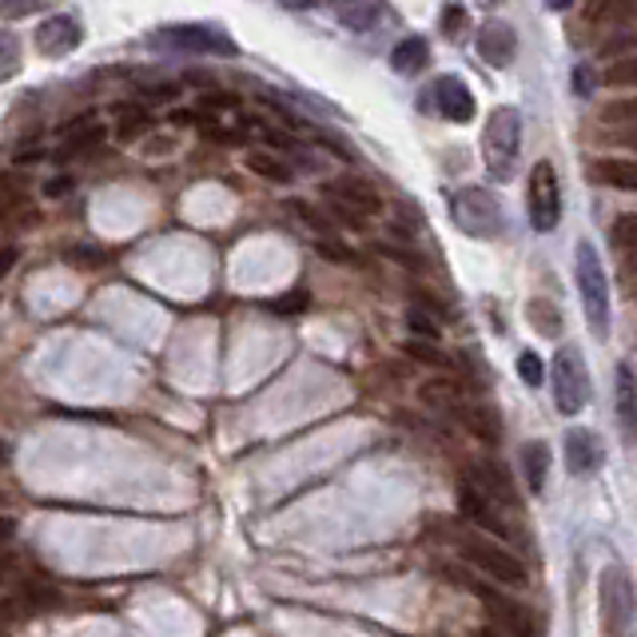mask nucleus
<instances>
[{
  "mask_svg": "<svg viewBox=\"0 0 637 637\" xmlns=\"http://www.w3.org/2000/svg\"><path fill=\"white\" fill-rule=\"evenodd\" d=\"M574 275H578L581 307H586V323L598 339L610 335V279H605V264L598 247L590 240H581L574 252Z\"/></svg>",
  "mask_w": 637,
  "mask_h": 637,
  "instance_id": "f257e3e1",
  "label": "nucleus"
},
{
  "mask_svg": "<svg viewBox=\"0 0 637 637\" xmlns=\"http://www.w3.org/2000/svg\"><path fill=\"white\" fill-rule=\"evenodd\" d=\"M454 546H458V554H463L466 566L482 569L487 578L502 581V586H514V590H522V586L530 581V574H526V566H522V558L510 554L506 546H499L494 538H482L478 530H470V534H458V538H454Z\"/></svg>",
  "mask_w": 637,
  "mask_h": 637,
  "instance_id": "f03ea898",
  "label": "nucleus"
},
{
  "mask_svg": "<svg viewBox=\"0 0 637 637\" xmlns=\"http://www.w3.org/2000/svg\"><path fill=\"white\" fill-rule=\"evenodd\" d=\"M598 605H602V637H634L637 593L626 566H605L598 578Z\"/></svg>",
  "mask_w": 637,
  "mask_h": 637,
  "instance_id": "7ed1b4c3",
  "label": "nucleus"
},
{
  "mask_svg": "<svg viewBox=\"0 0 637 637\" xmlns=\"http://www.w3.org/2000/svg\"><path fill=\"white\" fill-rule=\"evenodd\" d=\"M522 151V117L518 108H494L482 127V160H487L490 175L494 180H510L514 175V163H518Z\"/></svg>",
  "mask_w": 637,
  "mask_h": 637,
  "instance_id": "20e7f679",
  "label": "nucleus"
},
{
  "mask_svg": "<svg viewBox=\"0 0 637 637\" xmlns=\"http://www.w3.org/2000/svg\"><path fill=\"white\" fill-rule=\"evenodd\" d=\"M451 578L458 581V586H466V590L475 593L478 602L487 605V614L494 617V626H502V634H510V637H542V634H538V614H534L530 605H522L518 598H506V593H494L490 586L463 578V574H451Z\"/></svg>",
  "mask_w": 637,
  "mask_h": 637,
  "instance_id": "39448f33",
  "label": "nucleus"
},
{
  "mask_svg": "<svg viewBox=\"0 0 637 637\" xmlns=\"http://www.w3.org/2000/svg\"><path fill=\"white\" fill-rule=\"evenodd\" d=\"M554 403L562 415H578L581 406L590 403V375H586V359H581V351L574 347H562L554 355Z\"/></svg>",
  "mask_w": 637,
  "mask_h": 637,
  "instance_id": "423d86ee",
  "label": "nucleus"
},
{
  "mask_svg": "<svg viewBox=\"0 0 637 637\" xmlns=\"http://www.w3.org/2000/svg\"><path fill=\"white\" fill-rule=\"evenodd\" d=\"M454 223L475 240H494L502 232V208L499 199L482 187H463L454 196Z\"/></svg>",
  "mask_w": 637,
  "mask_h": 637,
  "instance_id": "0eeeda50",
  "label": "nucleus"
},
{
  "mask_svg": "<svg viewBox=\"0 0 637 637\" xmlns=\"http://www.w3.org/2000/svg\"><path fill=\"white\" fill-rule=\"evenodd\" d=\"M530 223L534 232H554L562 220V192H558V172L554 163H534L530 172Z\"/></svg>",
  "mask_w": 637,
  "mask_h": 637,
  "instance_id": "6e6552de",
  "label": "nucleus"
},
{
  "mask_svg": "<svg viewBox=\"0 0 637 637\" xmlns=\"http://www.w3.org/2000/svg\"><path fill=\"white\" fill-rule=\"evenodd\" d=\"M458 510H463V518L470 522V526H478V530L494 534L499 542H506V538H514V530H510L506 514H502V506L494 499H487L482 490L466 478L463 487H458Z\"/></svg>",
  "mask_w": 637,
  "mask_h": 637,
  "instance_id": "1a4fd4ad",
  "label": "nucleus"
},
{
  "mask_svg": "<svg viewBox=\"0 0 637 637\" xmlns=\"http://www.w3.org/2000/svg\"><path fill=\"white\" fill-rule=\"evenodd\" d=\"M327 199H331V208H339L347 220H371L382 211V196L375 192L371 184H363L355 175L347 180H331L327 184Z\"/></svg>",
  "mask_w": 637,
  "mask_h": 637,
  "instance_id": "9d476101",
  "label": "nucleus"
},
{
  "mask_svg": "<svg viewBox=\"0 0 637 637\" xmlns=\"http://www.w3.org/2000/svg\"><path fill=\"white\" fill-rule=\"evenodd\" d=\"M156 45L184 48V52H223V57H232L235 52V45L228 36L216 33V28H204V24H172V28H163V33L156 36Z\"/></svg>",
  "mask_w": 637,
  "mask_h": 637,
  "instance_id": "9b49d317",
  "label": "nucleus"
},
{
  "mask_svg": "<svg viewBox=\"0 0 637 637\" xmlns=\"http://www.w3.org/2000/svg\"><path fill=\"white\" fill-rule=\"evenodd\" d=\"M105 144V124L96 117H76L69 120V124L60 127V163L64 160H81V156H88V151H96Z\"/></svg>",
  "mask_w": 637,
  "mask_h": 637,
  "instance_id": "f8f14e48",
  "label": "nucleus"
},
{
  "mask_svg": "<svg viewBox=\"0 0 637 637\" xmlns=\"http://www.w3.org/2000/svg\"><path fill=\"white\" fill-rule=\"evenodd\" d=\"M430 100L439 105V117H446L451 124H470L475 120V96L458 76H442L430 88Z\"/></svg>",
  "mask_w": 637,
  "mask_h": 637,
  "instance_id": "ddd939ff",
  "label": "nucleus"
},
{
  "mask_svg": "<svg viewBox=\"0 0 637 637\" xmlns=\"http://www.w3.org/2000/svg\"><path fill=\"white\" fill-rule=\"evenodd\" d=\"M36 48H40V57H69L81 48V24L72 21V16H48L40 28H36Z\"/></svg>",
  "mask_w": 637,
  "mask_h": 637,
  "instance_id": "4468645a",
  "label": "nucleus"
},
{
  "mask_svg": "<svg viewBox=\"0 0 637 637\" xmlns=\"http://www.w3.org/2000/svg\"><path fill=\"white\" fill-rule=\"evenodd\" d=\"M470 482H475L487 499H494L502 510H518V490H514V482H510V470L499 463H475V470H470Z\"/></svg>",
  "mask_w": 637,
  "mask_h": 637,
  "instance_id": "2eb2a0df",
  "label": "nucleus"
},
{
  "mask_svg": "<svg viewBox=\"0 0 637 637\" xmlns=\"http://www.w3.org/2000/svg\"><path fill=\"white\" fill-rule=\"evenodd\" d=\"M478 52H482L487 64L506 69L510 60H514V52H518V45H514V28L502 21H487L482 28H478Z\"/></svg>",
  "mask_w": 637,
  "mask_h": 637,
  "instance_id": "dca6fc26",
  "label": "nucleus"
},
{
  "mask_svg": "<svg viewBox=\"0 0 637 637\" xmlns=\"http://www.w3.org/2000/svg\"><path fill=\"white\" fill-rule=\"evenodd\" d=\"M598 463H602V442H598V434L586 427L569 430L566 434V466L569 475H593L598 470Z\"/></svg>",
  "mask_w": 637,
  "mask_h": 637,
  "instance_id": "f3484780",
  "label": "nucleus"
},
{
  "mask_svg": "<svg viewBox=\"0 0 637 637\" xmlns=\"http://www.w3.org/2000/svg\"><path fill=\"white\" fill-rule=\"evenodd\" d=\"M418 394H422V403L427 406H434V411L454 415V418H463L466 406L475 403V399H470V394H466L454 379H430V382H422V391Z\"/></svg>",
  "mask_w": 637,
  "mask_h": 637,
  "instance_id": "a211bd4d",
  "label": "nucleus"
},
{
  "mask_svg": "<svg viewBox=\"0 0 637 637\" xmlns=\"http://www.w3.org/2000/svg\"><path fill=\"white\" fill-rule=\"evenodd\" d=\"M617 427L622 439H637V379L626 363L617 367Z\"/></svg>",
  "mask_w": 637,
  "mask_h": 637,
  "instance_id": "6ab92c4d",
  "label": "nucleus"
},
{
  "mask_svg": "<svg viewBox=\"0 0 637 637\" xmlns=\"http://www.w3.org/2000/svg\"><path fill=\"white\" fill-rule=\"evenodd\" d=\"M430 64V45L422 40V36H406V40H399L391 52V69L403 72V76H415V72H422Z\"/></svg>",
  "mask_w": 637,
  "mask_h": 637,
  "instance_id": "aec40b11",
  "label": "nucleus"
},
{
  "mask_svg": "<svg viewBox=\"0 0 637 637\" xmlns=\"http://www.w3.org/2000/svg\"><path fill=\"white\" fill-rule=\"evenodd\" d=\"M522 470H526L530 494H542L546 478H550V451H546V442H526L522 446Z\"/></svg>",
  "mask_w": 637,
  "mask_h": 637,
  "instance_id": "412c9836",
  "label": "nucleus"
},
{
  "mask_svg": "<svg viewBox=\"0 0 637 637\" xmlns=\"http://www.w3.org/2000/svg\"><path fill=\"white\" fill-rule=\"evenodd\" d=\"M458 422H463L466 430H470V434H478V439L482 442H499V434H502V427H499V415H494V411H490L487 403H470L463 411V418H458Z\"/></svg>",
  "mask_w": 637,
  "mask_h": 637,
  "instance_id": "4be33fe9",
  "label": "nucleus"
},
{
  "mask_svg": "<svg viewBox=\"0 0 637 637\" xmlns=\"http://www.w3.org/2000/svg\"><path fill=\"white\" fill-rule=\"evenodd\" d=\"M593 180L622 187V192H637V160H598L593 163Z\"/></svg>",
  "mask_w": 637,
  "mask_h": 637,
  "instance_id": "5701e85b",
  "label": "nucleus"
},
{
  "mask_svg": "<svg viewBox=\"0 0 637 637\" xmlns=\"http://www.w3.org/2000/svg\"><path fill=\"white\" fill-rule=\"evenodd\" d=\"M339 9V21L347 24V28H371L375 21H379V12L387 9L382 0H335Z\"/></svg>",
  "mask_w": 637,
  "mask_h": 637,
  "instance_id": "b1692460",
  "label": "nucleus"
},
{
  "mask_svg": "<svg viewBox=\"0 0 637 637\" xmlns=\"http://www.w3.org/2000/svg\"><path fill=\"white\" fill-rule=\"evenodd\" d=\"M637 0H590L586 4V21L590 24H610V21H626V16H634Z\"/></svg>",
  "mask_w": 637,
  "mask_h": 637,
  "instance_id": "393cba45",
  "label": "nucleus"
},
{
  "mask_svg": "<svg viewBox=\"0 0 637 637\" xmlns=\"http://www.w3.org/2000/svg\"><path fill=\"white\" fill-rule=\"evenodd\" d=\"M247 168H252L255 175L271 180V184H287L291 180V168L279 160V156H271V151H247Z\"/></svg>",
  "mask_w": 637,
  "mask_h": 637,
  "instance_id": "a878e982",
  "label": "nucleus"
},
{
  "mask_svg": "<svg viewBox=\"0 0 637 637\" xmlns=\"http://www.w3.org/2000/svg\"><path fill=\"white\" fill-rule=\"evenodd\" d=\"M526 319H530L534 331H542V335H550V339L562 331V319H558V311L550 307V303H542V299H534L530 307H526Z\"/></svg>",
  "mask_w": 637,
  "mask_h": 637,
  "instance_id": "bb28decb",
  "label": "nucleus"
},
{
  "mask_svg": "<svg viewBox=\"0 0 637 637\" xmlns=\"http://www.w3.org/2000/svg\"><path fill=\"white\" fill-rule=\"evenodd\" d=\"M602 124H634L637 127V96H626V100L605 105L602 108Z\"/></svg>",
  "mask_w": 637,
  "mask_h": 637,
  "instance_id": "cd10ccee",
  "label": "nucleus"
},
{
  "mask_svg": "<svg viewBox=\"0 0 637 637\" xmlns=\"http://www.w3.org/2000/svg\"><path fill=\"white\" fill-rule=\"evenodd\" d=\"M148 124H151V117L144 112V108H127L124 117H120V124H117V136L120 139H136V136L148 132Z\"/></svg>",
  "mask_w": 637,
  "mask_h": 637,
  "instance_id": "c85d7f7f",
  "label": "nucleus"
},
{
  "mask_svg": "<svg viewBox=\"0 0 637 637\" xmlns=\"http://www.w3.org/2000/svg\"><path fill=\"white\" fill-rule=\"evenodd\" d=\"M605 84H614V88H634L637 84V52L626 60H617V64H610V69H605Z\"/></svg>",
  "mask_w": 637,
  "mask_h": 637,
  "instance_id": "c756f323",
  "label": "nucleus"
},
{
  "mask_svg": "<svg viewBox=\"0 0 637 637\" xmlns=\"http://www.w3.org/2000/svg\"><path fill=\"white\" fill-rule=\"evenodd\" d=\"M406 323H411V331H415L418 339H430V343L439 339V319H430L422 307H411V311H406Z\"/></svg>",
  "mask_w": 637,
  "mask_h": 637,
  "instance_id": "7c9ffc66",
  "label": "nucleus"
},
{
  "mask_svg": "<svg viewBox=\"0 0 637 637\" xmlns=\"http://www.w3.org/2000/svg\"><path fill=\"white\" fill-rule=\"evenodd\" d=\"M518 371H522V382H526V387H542L546 367H542V359H538L534 351H522V355H518Z\"/></svg>",
  "mask_w": 637,
  "mask_h": 637,
  "instance_id": "2f4dec72",
  "label": "nucleus"
},
{
  "mask_svg": "<svg viewBox=\"0 0 637 637\" xmlns=\"http://www.w3.org/2000/svg\"><path fill=\"white\" fill-rule=\"evenodd\" d=\"M614 244L634 252L637 247V216H622V220L614 223Z\"/></svg>",
  "mask_w": 637,
  "mask_h": 637,
  "instance_id": "473e14b6",
  "label": "nucleus"
},
{
  "mask_svg": "<svg viewBox=\"0 0 637 637\" xmlns=\"http://www.w3.org/2000/svg\"><path fill=\"white\" fill-rule=\"evenodd\" d=\"M24 602H28V610H40V605H57V598H52V590H45V586H24Z\"/></svg>",
  "mask_w": 637,
  "mask_h": 637,
  "instance_id": "72a5a7b5",
  "label": "nucleus"
},
{
  "mask_svg": "<svg viewBox=\"0 0 637 637\" xmlns=\"http://www.w3.org/2000/svg\"><path fill=\"white\" fill-rule=\"evenodd\" d=\"M0 45H4V60H0V76L9 81V76H16V36H0Z\"/></svg>",
  "mask_w": 637,
  "mask_h": 637,
  "instance_id": "f704fd0d",
  "label": "nucleus"
},
{
  "mask_svg": "<svg viewBox=\"0 0 637 637\" xmlns=\"http://www.w3.org/2000/svg\"><path fill=\"white\" fill-rule=\"evenodd\" d=\"M40 4H45V0H4V12H9L12 21H16V16H24V12L40 9Z\"/></svg>",
  "mask_w": 637,
  "mask_h": 637,
  "instance_id": "c9c22d12",
  "label": "nucleus"
},
{
  "mask_svg": "<svg viewBox=\"0 0 637 637\" xmlns=\"http://www.w3.org/2000/svg\"><path fill=\"white\" fill-rule=\"evenodd\" d=\"M463 24H466V16H463V9H458V4H451V9L442 12V28H446V33H458Z\"/></svg>",
  "mask_w": 637,
  "mask_h": 637,
  "instance_id": "e433bc0d",
  "label": "nucleus"
},
{
  "mask_svg": "<svg viewBox=\"0 0 637 637\" xmlns=\"http://www.w3.org/2000/svg\"><path fill=\"white\" fill-rule=\"evenodd\" d=\"M69 259H88V267H100L105 264V252H96V247H72Z\"/></svg>",
  "mask_w": 637,
  "mask_h": 637,
  "instance_id": "4c0bfd02",
  "label": "nucleus"
},
{
  "mask_svg": "<svg viewBox=\"0 0 637 637\" xmlns=\"http://www.w3.org/2000/svg\"><path fill=\"white\" fill-rule=\"evenodd\" d=\"M69 187H72L69 175H57V180H48V184H45V196H64Z\"/></svg>",
  "mask_w": 637,
  "mask_h": 637,
  "instance_id": "58836bf2",
  "label": "nucleus"
},
{
  "mask_svg": "<svg viewBox=\"0 0 637 637\" xmlns=\"http://www.w3.org/2000/svg\"><path fill=\"white\" fill-rule=\"evenodd\" d=\"M12 264H16V247H4V264H0V271H4V275H9V271H12Z\"/></svg>",
  "mask_w": 637,
  "mask_h": 637,
  "instance_id": "ea45409f",
  "label": "nucleus"
},
{
  "mask_svg": "<svg viewBox=\"0 0 637 637\" xmlns=\"http://www.w3.org/2000/svg\"><path fill=\"white\" fill-rule=\"evenodd\" d=\"M546 4H550V9H554V12H562V9H569L574 0H546Z\"/></svg>",
  "mask_w": 637,
  "mask_h": 637,
  "instance_id": "a19ab883",
  "label": "nucleus"
},
{
  "mask_svg": "<svg viewBox=\"0 0 637 637\" xmlns=\"http://www.w3.org/2000/svg\"><path fill=\"white\" fill-rule=\"evenodd\" d=\"M475 637H510V634H502V629H478Z\"/></svg>",
  "mask_w": 637,
  "mask_h": 637,
  "instance_id": "79ce46f5",
  "label": "nucleus"
},
{
  "mask_svg": "<svg viewBox=\"0 0 637 637\" xmlns=\"http://www.w3.org/2000/svg\"><path fill=\"white\" fill-rule=\"evenodd\" d=\"M283 4H287V9H307L311 0H283Z\"/></svg>",
  "mask_w": 637,
  "mask_h": 637,
  "instance_id": "37998d69",
  "label": "nucleus"
},
{
  "mask_svg": "<svg viewBox=\"0 0 637 637\" xmlns=\"http://www.w3.org/2000/svg\"><path fill=\"white\" fill-rule=\"evenodd\" d=\"M622 139H626L629 148H634V151H637V127H634V132H629V136H622Z\"/></svg>",
  "mask_w": 637,
  "mask_h": 637,
  "instance_id": "c03bdc74",
  "label": "nucleus"
},
{
  "mask_svg": "<svg viewBox=\"0 0 637 637\" xmlns=\"http://www.w3.org/2000/svg\"><path fill=\"white\" fill-rule=\"evenodd\" d=\"M634 299H637V287H634Z\"/></svg>",
  "mask_w": 637,
  "mask_h": 637,
  "instance_id": "a18cd8bd",
  "label": "nucleus"
},
{
  "mask_svg": "<svg viewBox=\"0 0 637 637\" xmlns=\"http://www.w3.org/2000/svg\"><path fill=\"white\" fill-rule=\"evenodd\" d=\"M490 4H499V0H490Z\"/></svg>",
  "mask_w": 637,
  "mask_h": 637,
  "instance_id": "49530a36",
  "label": "nucleus"
}]
</instances>
